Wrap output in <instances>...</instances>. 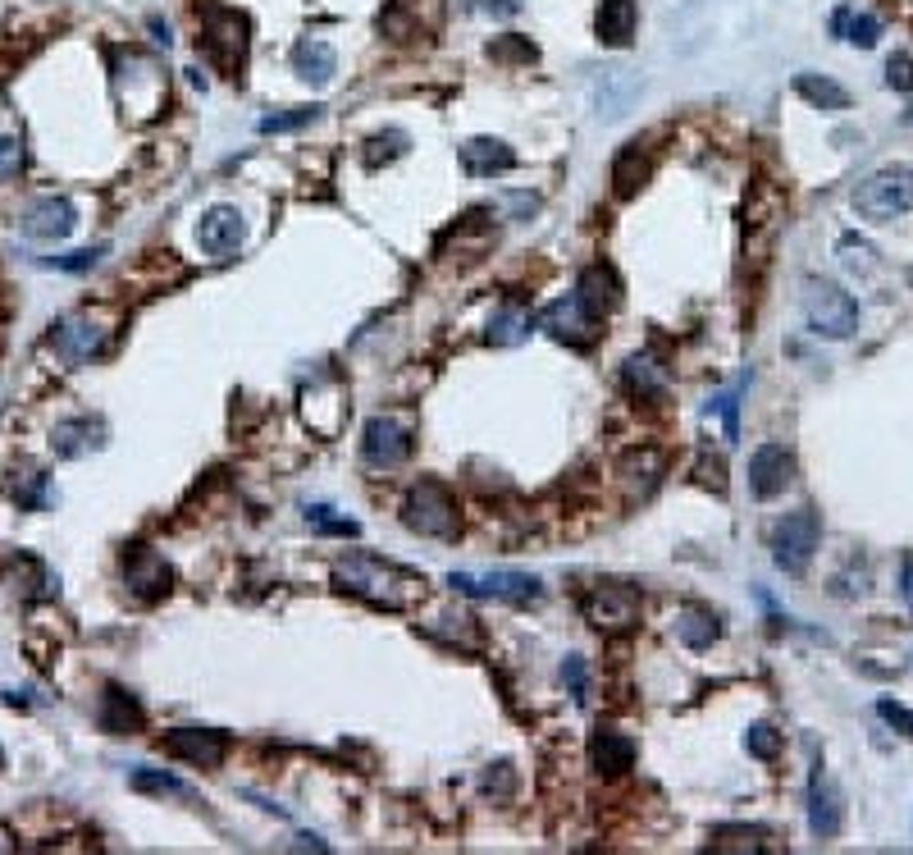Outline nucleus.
<instances>
[{"instance_id":"obj_13","label":"nucleus","mask_w":913,"mask_h":855,"mask_svg":"<svg viewBox=\"0 0 913 855\" xmlns=\"http://www.w3.org/2000/svg\"><path fill=\"white\" fill-rule=\"evenodd\" d=\"M165 755L196 764V769H219L229 755V737L225 732H211V728H174L165 741Z\"/></svg>"},{"instance_id":"obj_21","label":"nucleus","mask_w":913,"mask_h":855,"mask_svg":"<svg viewBox=\"0 0 913 855\" xmlns=\"http://www.w3.org/2000/svg\"><path fill=\"white\" fill-rule=\"evenodd\" d=\"M809 832L822 842L840 832V796H836V787L822 778V769L813 774V787H809Z\"/></svg>"},{"instance_id":"obj_29","label":"nucleus","mask_w":913,"mask_h":855,"mask_svg":"<svg viewBox=\"0 0 913 855\" xmlns=\"http://www.w3.org/2000/svg\"><path fill=\"white\" fill-rule=\"evenodd\" d=\"M530 330V316L521 312V306H498L494 320H489V343L494 348H517Z\"/></svg>"},{"instance_id":"obj_22","label":"nucleus","mask_w":913,"mask_h":855,"mask_svg":"<svg viewBox=\"0 0 913 855\" xmlns=\"http://www.w3.org/2000/svg\"><path fill=\"white\" fill-rule=\"evenodd\" d=\"M293 70H297L302 83L325 87V83H333V74H339V55H333V47H325V41L306 37L293 47Z\"/></svg>"},{"instance_id":"obj_2","label":"nucleus","mask_w":913,"mask_h":855,"mask_svg":"<svg viewBox=\"0 0 913 855\" xmlns=\"http://www.w3.org/2000/svg\"><path fill=\"white\" fill-rule=\"evenodd\" d=\"M854 211L873 225H886V221H896V215L913 211V169L890 165V169L867 174V179L854 188Z\"/></svg>"},{"instance_id":"obj_12","label":"nucleus","mask_w":913,"mask_h":855,"mask_svg":"<svg viewBox=\"0 0 913 855\" xmlns=\"http://www.w3.org/2000/svg\"><path fill=\"white\" fill-rule=\"evenodd\" d=\"M416 440H411V426H403L397 416H375L366 426V440H362V457L370 467H403L411 457Z\"/></svg>"},{"instance_id":"obj_9","label":"nucleus","mask_w":913,"mask_h":855,"mask_svg":"<svg viewBox=\"0 0 913 855\" xmlns=\"http://www.w3.org/2000/svg\"><path fill=\"white\" fill-rule=\"evenodd\" d=\"M581 608H585V623L598 627V631H626V627L639 623V595L631 586H617V581L594 586L581 600Z\"/></svg>"},{"instance_id":"obj_6","label":"nucleus","mask_w":913,"mask_h":855,"mask_svg":"<svg viewBox=\"0 0 913 855\" xmlns=\"http://www.w3.org/2000/svg\"><path fill=\"white\" fill-rule=\"evenodd\" d=\"M817 540H822V517L817 508H799V513H786L782 521L772 526V558L782 573L799 577L809 573V563L817 554Z\"/></svg>"},{"instance_id":"obj_45","label":"nucleus","mask_w":913,"mask_h":855,"mask_svg":"<svg viewBox=\"0 0 913 855\" xmlns=\"http://www.w3.org/2000/svg\"><path fill=\"white\" fill-rule=\"evenodd\" d=\"M484 792H498V796L511 792V764H498V774H494V769L484 774Z\"/></svg>"},{"instance_id":"obj_10","label":"nucleus","mask_w":913,"mask_h":855,"mask_svg":"<svg viewBox=\"0 0 913 855\" xmlns=\"http://www.w3.org/2000/svg\"><path fill=\"white\" fill-rule=\"evenodd\" d=\"M124 586H128V595L138 600V604H155V600L169 595L174 573H169V563L155 554V550H147V544H132V550L124 554Z\"/></svg>"},{"instance_id":"obj_34","label":"nucleus","mask_w":913,"mask_h":855,"mask_svg":"<svg viewBox=\"0 0 913 855\" xmlns=\"http://www.w3.org/2000/svg\"><path fill=\"white\" fill-rule=\"evenodd\" d=\"M320 115V105H293V111H283V115H265L261 120V134H293V128L310 124Z\"/></svg>"},{"instance_id":"obj_44","label":"nucleus","mask_w":913,"mask_h":855,"mask_svg":"<svg viewBox=\"0 0 913 855\" xmlns=\"http://www.w3.org/2000/svg\"><path fill=\"white\" fill-rule=\"evenodd\" d=\"M722 471H726V467H722V457H703V463H699V480H703V486H712V490H726Z\"/></svg>"},{"instance_id":"obj_17","label":"nucleus","mask_w":913,"mask_h":855,"mask_svg":"<svg viewBox=\"0 0 913 855\" xmlns=\"http://www.w3.org/2000/svg\"><path fill=\"white\" fill-rule=\"evenodd\" d=\"M589 764H594V774H604V778L631 774L635 741L626 732H617V728H594V737H589Z\"/></svg>"},{"instance_id":"obj_3","label":"nucleus","mask_w":913,"mask_h":855,"mask_svg":"<svg viewBox=\"0 0 913 855\" xmlns=\"http://www.w3.org/2000/svg\"><path fill=\"white\" fill-rule=\"evenodd\" d=\"M804 320L822 339H850L859 330V302L832 279H809L804 284Z\"/></svg>"},{"instance_id":"obj_32","label":"nucleus","mask_w":913,"mask_h":855,"mask_svg":"<svg viewBox=\"0 0 913 855\" xmlns=\"http://www.w3.org/2000/svg\"><path fill=\"white\" fill-rule=\"evenodd\" d=\"M306 526H316L320 536H343V540L362 536V526H356L352 517H333V508H325V503H316V508H306Z\"/></svg>"},{"instance_id":"obj_38","label":"nucleus","mask_w":913,"mask_h":855,"mask_svg":"<svg viewBox=\"0 0 913 855\" xmlns=\"http://www.w3.org/2000/svg\"><path fill=\"white\" fill-rule=\"evenodd\" d=\"M101 261V248H83V252H64V256H41V266H51V271H69V275H78V271H92Z\"/></svg>"},{"instance_id":"obj_1","label":"nucleus","mask_w":913,"mask_h":855,"mask_svg":"<svg viewBox=\"0 0 913 855\" xmlns=\"http://www.w3.org/2000/svg\"><path fill=\"white\" fill-rule=\"evenodd\" d=\"M333 581H339V590H347V595L366 600V604L384 608V613H403V608H416L420 600H426V577H416V573H407V567H397V563L370 558V554L339 558Z\"/></svg>"},{"instance_id":"obj_11","label":"nucleus","mask_w":913,"mask_h":855,"mask_svg":"<svg viewBox=\"0 0 913 855\" xmlns=\"http://www.w3.org/2000/svg\"><path fill=\"white\" fill-rule=\"evenodd\" d=\"M540 330H548L558 343L567 348H589L598 339V316H589L581 298H558V302H548L544 312H540Z\"/></svg>"},{"instance_id":"obj_5","label":"nucleus","mask_w":913,"mask_h":855,"mask_svg":"<svg viewBox=\"0 0 913 855\" xmlns=\"http://www.w3.org/2000/svg\"><path fill=\"white\" fill-rule=\"evenodd\" d=\"M403 521L416 536L453 540L457 536V499L448 494L443 480H420V486H411V494L403 503Z\"/></svg>"},{"instance_id":"obj_43","label":"nucleus","mask_w":913,"mask_h":855,"mask_svg":"<svg viewBox=\"0 0 913 855\" xmlns=\"http://www.w3.org/2000/svg\"><path fill=\"white\" fill-rule=\"evenodd\" d=\"M562 682L571 687L575 700H585V659H581V654H571V659L562 664Z\"/></svg>"},{"instance_id":"obj_7","label":"nucleus","mask_w":913,"mask_h":855,"mask_svg":"<svg viewBox=\"0 0 913 855\" xmlns=\"http://www.w3.org/2000/svg\"><path fill=\"white\" fill-rule=\"evenodd\" d=\"M202 47L225 74H242L248 64V18L229 5H206L202 10Z\"/></svg>"},{"instance_id":"obj_47","label":"nucleus","mask_w":913,"mask_h":855,"mask_svg":"<svg viewBox=\"0 0 913 855\" xmlns=\"http://www.w3.org/2000/svg\"><path fill=\"white\" fill-rule=\"evenodd\" d=\"M900 595H904V604H909V613H913V558L904 563V577H900Z\"/></svg>"},{"instance_id":"obj_28","label":"nucleus","mask_w":913,"mask_h":855,"mask_svg":"<svg viewBox=\"0 0 913 855\" xmlns=\"http://www.w3.org/2000/svg\"><path fill=\"white\" fill-rule=\"evenodd\" d=\"M626 389L639 393V399H662L667 393V380H662V366L649 357V353H639L626 362Z\"/></svg>"},{"instance_id":"obj_35","label":"nucleus","mask_w":913,"mask_h":855,"mask_svg":"<svg viewBox=\"0 0 913 855\" xmlns=\"http://www.w3.org/2000/svg\"><path fill=\"white\" fill-rule=\"evenodd\" d=\"M745 745H749L753 759H776L782 755V732L768 728V722H753V728L745 732Z\"/></svg>"},{"instance_id":"obj_15","label":"nucleus","mask_w":913,"mask_h":855,"mask_svg":"<svg viewBox=\"0 0 913 855\" xmlns=\"http://www.w3.org/2000/svg\"><path fill=\"white\" fill-rule=\"evenodd\" d=\"M242 238H248V225H242L238 206H211L202 221H196V243L215 261H229L242 248Z\"/></svg>"},{"instance_id":"obj_23","label":"nucleus","mask_w":913,"mask_h":855,"mask_svg":"<svg viewBox=\"0 0 913 855\" xmlns=\"http://www.w3.org/2000/svg\"><path fill=\"white\" fill-rule=\"evenodd\" d=\"M97 722H101V732H115V737H124V732H138L142 728V709H138V700H132L128 691H119V687H110L105 695H101V709H97Z\"/></svg>"},{"instance_id":"obj_31","label":"nucleus","mask_w":913,"mask_h":855,"mask_svg":"<svg viewBox=\"0 0 913 855\" xmlns=\"http://www.w3.org/2000/svg\"><path fill=\"white\" fill-rule=\"evenodd\" d=\"M763 828H718L712 832V851H768Z\"/></svg>"},{"instance_id":"obj_24","label":"nucleus","mask_w":913,"mask_h":855,"mask_svg":"<svg viewBox=\"0 0 913 855\" xmlns=\"http://www.w3.org/2000/svg\"><path fill=\"white\" fill-rule=\"evenodd\" d=\"M51 449H55L60 457H83V453L101 449V422H92V416H74V422H60L55 435H51Z\"/></svg>"},{"instance_id":"obj_33","label":"nucleus","mask_w":913,"mask_h":855,"mask_svg":"<svg viewBox=\"0 0 913 855\" xmlns=\"http://www.w3.org/2000/svg\"><path fill=\"white\" fill-rule=\"evenodd\" d=\"M840 261H845V271L867 275V271L877 266V252H873V243H863V238L845 234V238H840Z\"/></svg>"},{"instance_id":"obj_20","label":"nucleus","mask_w":913,"mask_h":855,"mask_svg":"<svg viewBox=\"0 0 913 855\" xmlns=\"http://www.w3.org/2000/svg\"><path fill=\"white\" fill-rule=\"evenodd\" d=\"M635 24H639V10H635V0H604L594 14V33L604 47H626V41L635 37Z\"/></svg>"},{"instance_id":"obj_39","label":"nucleus","mask_w":913,"mask_h":855,"mask_svg":"<svg viewBox=\"0 0 913 855\" xmlns=\"http://www.w3.org/2000/svg\"><path fill=\"white\" fill-rule=\"evenodd\" d=\"M708 407H718L722 412V430H726V444H736L740 440V393H722V399H712Z\"/></svg>"},{"instance_id":"obj_30","label":"nucleus","mask_w":913,"mask_h":855,"mask_svg":"<svg viewBox=\"0 0 913 855\" xmlns=\"http://www.w3.org/2000/svg\"><path fill=\"white\" fill-rule=\"evenodd\" d=\"M132 792H142V796H174V801H188L192 796V787L183 778H174V774H161V769H138L128 778Z\"/></svg>"},{"instance_id":"obj_19","label":"nucleus","mask_w":913,"mask_h":855,"mask_svg":"<svg viewBox=\"0 0 913 855\" xmlns=\"http://www.w3.org/2000/svg\"><path fill=\"white\" fill-rule=\"evenodd\" d=\"M517 165V151L498 138H471L461 142V169L475 174V179H494V174H507Z\"/></svg>"},{"instance_id":"obj_18","label":"nucleus","mask_w":913,"mask_h":855,"mask_svg":"<svg viewBox=\"0 0 913 855\" xmlns=\"http://www.w3.org/2000/svg\"><path fill=\"white\" fill-rule=\"evenodd\" d=\"M575 298H581V306L589 316H612L617 306H621V279L612 266H589L581 271V279H575Z\"/></svg>"},{"instance_id":"obj_42","label":"nucleus","mask_w":913,"mask_h":855,"mask_svg":"<svg viewBox=\"0 0 913 855\" xmlns=\"http://www.w3.org/2000/svg\"><path fill=\"white\" fill-rule=\"evenodd\" d=\"M877 714H882V722H890L896 732L913 737V714H909L904 705H896V700H877Z\"/></svg>"},{"instance_id":"obj_16","label":"nucleus","mask_w":913,"mask_h":855,"mask_svg":"<svg viewBox=\"0 0 913 855\" xmlns=\"http://www.w3.org/2000/svg\"><path fill=\"white\" fill-rule=\"evenodd\" d=\"M78 225V211L69 197H37V202L24 211V221H18V229H24L28 238H41V243H60V238H69Z\"/></svg>"},{"instance_id":"obj_40","label":"nucleus","mask_w":913,"mask_h":855,"mask_svg":"<svg viewBox=\"0 0 913 855\" xmlns=\"http://www.w3.org/2000/svg\"><path fill=\"white\" fill-rule=\"evenodd\" d=\"M886 83L896 87V92H913V55H890L886 60Z\"/></svg>"},{"instance_id":"obj_25","label":"nucleus","mask_w":913,"mask_h":855,"mask_svg":"<svg viewBox=\"0 0 913 855\" xmlns=\"http://www.w3.org/2000/svg\"><path fill=\"white\" fill-rule=\"evenodd\" d=\"M649 169H654V161H649V151H644L639 142L621 147L617 161H612V188H617V197H635L639 184L649 179Z\"/></svg>"},{"instance_id":"obj_4","label":"nucleus","mask_w":913,"mask_h":855,"mask_svg":"<svg viewBox=\"0 0 913 855\" xmlns=\"http://www.w3.org/2000/svg\"><path fill=\"white\" fill-rule=\"evenodd\" d=\"M110 335H115V316L101 312V306H87V312H74L64 316L55 330H51V348L64 357V362H92L105 353Z\"/></svg>"},{"instance_id":"obj_41","label":"nucleus","mask_w":913,"mask_h":855,"mask_svg":"<svg viewBox=\"0 0 913 855\" xmlns=\"http://www.w3.org/2000/svg\"><path fill=\"white\" fill-rule=\"evenodd\" d=\"M18 169H24V142H18V138H0V184L14 179Z\"/></svg>"},{"instance_id":"obj_26","label":"nucleus","mask_w":913,"mask_h":855,"mask_svg":"<svg viewBox=\"0 0 913 855\" xmlns=\"http://www.w3.org/2000/svg\"><path fill=\"white\" fill-rule=\"evenodd\" d=\"M676 636H681V645H689V650H708L722 636V623L712 618L708 608H681L676 613Z\"/></svg>"},{"instance_id":"obj_36","label":"nucleus","mask_w":913,"mask_h":855,"mask_svg":"<svg viewBox=\"0 0 913 855\" xmlns=\"http://www.w3.org/2000/svg\"><path fill=\"white\" fill-rule=\"evenodd\" d=\"M882 37V18L877 14H850V24H845V41H854V47H877Z\"/></svg>"},{"instance_id":"obj_46","label":"nucleus","mask_w":913,"mask_h":855,"mask_svg":"<svg viewBox=\"0 0 913 855\" xmlns=\"http://www.w3.org/2000/svg\"><path fill=\"white\" fill-rule=\"evenodd\" d=\"M489 55H521V60H534V47H525V41H498V47H489Z\"/></svg>"},{"instance_id":"obj_8","label":"nucleus","mask_w":913,"mask_h":855,"mask_svg":"<svg viewBox=\"0 0 913 855\" xmlns=\"http://www.w3.org/2000/svg\"><path fill=\"white\" fill-rule=\"evenodd\" d=\"M448 586L457 595H475V600H507V604H540L544 600V581L530 573H453Z\"/></svg>"},{"instance_id":"obj_48","label":"nucleus","mask_w":913,"mask_h":855,"mask_svg":"<svg viewBox=\"0 0 913 855\" xmlns=\"http://www.w3.org/2000/svg\"><path fill=\"white\" fill-rule=\"evenodd\" d=\"M151 33H155V41H165V47H169V28L161 24V18H151Z\"/></svg>"},{"instance_id":"obj_37","label":"nucleus","mask_w":913,"mask_h":855,"mask_svg":"<svg viewBox=\"0 0 913 855\" xmlns=\"http://www.w3.org/2000/svg\"><path fill=\"white\" fill-rule=\"evenodd\" d=\"M366 147H370V151H366V161H370V165H380V161H393V156H403V151H407V134H397V128H389V134H380V138H370Z\"/></svg>"},{"instance_id":"obj_27","label":"nucleus","mask_w":913,"mask_h":855,"mask_svg":"<svg viewBox=\"0 0 913 855\" xmlns=\"http://www.w3.org/2000/svg\"><path fill=\"white\" fill-rule=\"evenodd\" d=\"M795 92L804 97V101H813L817 111H845V105H850V92H845L840 83L817 78V74H799L795 78Z\"/></svg>"},{"instance_id":"obj_14","label":"nucleus","mask_w":913,"mask_h":855,"mask_svg":"<svg viewBox=\"0 0 913 855\" xmlns=\"http://www.w3.org/2000/svg\"><path fill=\"white\" fill-rule=\"evenodd\" d=\"M795 480V453L786 444H763L749 457V490L753 499H776L786 494V486Z\"/></svg>"}]
</instances>
